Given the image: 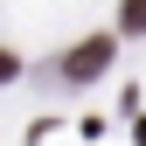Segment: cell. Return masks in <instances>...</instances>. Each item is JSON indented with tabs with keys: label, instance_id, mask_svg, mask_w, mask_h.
I'll use <instances>...</instances> for the list:
<instances>
[{
	"label": "cell",
	"instance_id": "6da1fadb",
	"mask_svg": "<svg viewBox=\"0 0 146 146\" xmlns=\"http://www.w3.org/2000/svg\"><path fill=\"white\" fill-rule=\"evenodd\" d=\"M56 70H63V84H90V77H104V70H111V35H90V42H77Z\"/></svg>",
	"mask_w": 146,
	"mask_h": 146
},
{
	"label": "cell",
	"instance_id": "7a4b0ae2",
	"mask_svg": "<svg viewBox=\"0 0 146 146\" xmlns=\"http://www.w3.org/2000/svg\"><path fill=\"white\" fill-rule=\"evenodd\" d=\"M118 21L132 28V35H146V0H125V14H118Z\"/></svg>",
	"mask_w": 146,
	"mask_h": 146
},
{
	"label": "cell",
	"instance_id": "3957f363",
	"mask_svg": "<svg viewBox=\"0 0 146 146\" xmlns=\"http://www.w3.org/2000/svg\"><path fill=\"white\" fill-rule=\"evenodd\" d=\"M14 70H21V63H14V56H7V49H0V84H7V77H14Z\"/></svg>",
	"mask_w": 146,
	"mask_h": 146
},
{
	"label": "cell",
	"instance_id": "277c9868",
	"mask_svg": "<svg viewBox=\"0 0 146 146\" xmlns=\"http://www.w3.org/2000/svg\"><path fill=\"white\" fill-rule=\"evenodd\" d=\"M139 146H146V118H139Z\"/></svg>",
	"mask_w": 146,
	"mask_h": 146
}]
</instances>
